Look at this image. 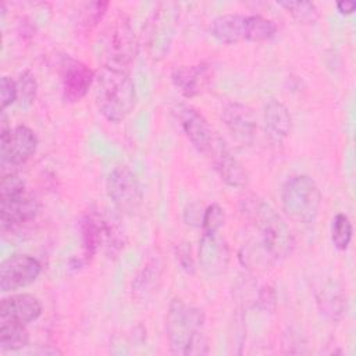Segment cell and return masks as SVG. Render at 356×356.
<instances>
[{
    "label": "cell",
    "mask_w": 356,
    "mask_h": 356,
    "mask_svg": "<svg viewBox=\"0 0 356 356\" xmlns=\"http://www.w3.org/2000/svg\"><path fill=\"white\" fill-rule=\"evenodd\" d=\"M96 104L110 122H121L136 106V89L128 70L103 65L95 78Z\"/></svg>",
    "instance_id": "2"
},
{
    "label": "cell",
    "mask_w": 356,
    "mask_h": 356,
    "mask_svg": "<svg viewBox=\"0 0 356 356\" xmlns=\"http://www.w3.org/2000/svg\"><path fill=\"white\" fill-rule=\"evenodd\" d=\"M337 8L341 14H352L356 8V1L353 0H342L337 3Z\"/></svg>",
    "instance_id": "30"
},
{
    "label": "cell",
    "mask_w": 356,
    "mask_h": 356,
    "mask_svg": "<svg viewBox=\"0 0 356 356\" xmlns=\"http://www.w3.org/2000/svg\"><path fill=\"white\" fill-rule=\"evenodd\" d=\"M17 89H18V99L21 106L28 107L33 103L35 97H36V89H38V82L35 75L26 70L24 71L18 81H17Z\"/></svg>",
    "instance_id": "28"
},
{
    "label": "cell",
    "mask_w": 356,
    "mask_h": 356,
    "mask_svg": "<svg viewBox=\"0 0 356 356\" xmlns=\"http://www.w3.org/2000/svg\"><path fill=\"white\" fill-rule=\"evenodd\" d=\"M278 6L284 7L296 21L303 24H313L318 18L317 7L312 1H277Z\"/></svg>",
    "instance_id": "25"
},
{
    "label": "cell",
    "mask_w": 356,
    "mask_h": 356,
    "mask_svg": "<svg viewBox=\"0 0 356 356\" xmlns=\"http://www.w3.org/2000/svg\"><path fill=\"white\" fill-rule=\"evenodd\" d=\"M38 136L26 125L3 128L0 135L1 164L21 165L26 163L36 152Z\"/></svg>",
    "instance_id": "9"
},
{
    "label": "cell",
    "mask_w": 356,
    "mask_h": 356,
    "mask_svg": "<svg viewBox=\"0 0 356 356\" xmlns=\"http://www.w3.org/2000/svg\"><path fill=\"white\" fill-rule=\"evenodd\" d=\"M174 4H170L168 13L167 11V4H161L163 8L157 10L153 15L152 21V31H150V46L154 49L153 54H159L160 47H163V53L165 49H168L170 39L174 32V25H175V17H174V10H171Z\"/></svg>",
    "instance_id": "18"
},
{
    "label": "cell",
    "mask_w": 356,
    "mask_h": 356,
    "mask_svg": "<svg viewBox=\"0 0 356 356\" xmlns=\"http://www.w3.org/2000/svg\"><path fill=\"white\" fill-rule=\"evenodd\" d=\"M175 114L182 132L189 139L192 146L199 153L207 154L217 135L206 118L196 108L188 104H179L175 110Z\"/></svg>",
    "instance_id": "12"
},
{
    "label": "cell",
    "mask_w": 356,
    "mask_h": 356,
    "mask_svg": "<svg viewBox=\"0 0 356 356\" xmlns=\"http://www.w3.org/2000/svg\"><path fill=\"white\" fill-rule=\"evenodd\" d=\"M0 93H1V108L6 110L8 106H11L18 99L17 82L14 79H11L10 76H3Z\"/></svg>",
    "instance_id": "29"
},
{
    "label": "cell",
    "mask_w": 356,
    "mask_h": 356,
    "mask_svg": "<svg viewBox=\"0 0 356 356\" xmlns=\"http://www.w3.org/2000/svg\"><path fill=\"white\" fill-rule=\"evenodd\" d=\"M245 17L243 14H222L213 19L211 33L220 42L238 43L245 40Z\"/></svg>",
    "instance_id": "19"
},
{
    "label": "cell",
    "mask_w": 356,
    "mask_h": 356,
    "mask_svg": "<svg viewBox=\"0 0 356 356\" xmlns=\"http://www.w3.org/2000/svg\"><path fill=\"white\" fill-rule=\"evenodd\" d=\"M229 263V248L217 234H203L199 245V264L209 275L222 274Z\"/></svg>",
    "instance_id": "16"
},
{
    "label": "cell",
    "mask_w": 356,
    "mask_h": 356,
    "mask_svg": "<svg viewBox=\"0 0 356 356\" xmlns=\"http://www.w3.org/2000/svg\"><path fill=\"white\" fill-rule=\"evenodd\" d=\"M42 266L29 254H14L0 266V291L11 292L24 288L40 275Z\"/></svg>",
    "instance_id": "11"
},
{
    "label": "cell",
    "mask_w": 356,
    "mask_h": 356,
    "mask_svg": "<svg viewBox=\"0 0 356 356\" xmlns=\"http://www.w3.org/2000/svg\"><path fill=\"white\" fill-rule=\"evenodd\" d=\"M107 195L114 206L125 214L135 213L143 199V191L136 174L128 165L115 167L107 178Z\"/></svg>",
    "instance_id": "8"
},
{
    "label": "cell",
    "mask_w": 356,
    "mask_h": 356,
    "mask_svg": "<svg viewBox=\"0 0 356 356\" xmlns=\"http://www.w3.org/2000/svg\"><path fill=\"white\" fill-rule=\"evenodd\" d=\"M221 117L231 138L239 146L248 147L253 143L257 125L253 113L248 106L239 102H229L224 106Z\"/></svg>",
    "instance_id": "13"
},
{
    "label": "cell",
    "mask_w": 356,
    "mask_h": 356,
    "mask_svg": "<svg viewBox=\"0 0 356 356\" xmlns=\"http://www.w3.org/2000/svg\"><path fill=\"white\" fill-rule=\"evenodd\" d=\"M264 122L268 132L277 139H284L291 132V113L286 106L278 100H270L264 106Z\"/></svg>",
    "instance_id": "20"
},
{
    "label": "cell",
    "mask_w": 356,
    "mask_h": 356,
    "mask_svg": "<svg viewBox=\"0 0 356 356\" xmlns=\"http://www.w3.org/2000/svg\"><path fill=\"white\" fill-rule=\"evenodd\" d=\"M138 50L139 44L128 18L117 17L107 28L103 39V65L128 70Z\"/></svg>",
    "instance_id": "6"
},
{
    "label": "cell",
    "mask_w": 356,
    "mask_h": 356,
    "mask_svg": "<svg viewBox=\"0 0 356 356\" xmlns=\"http://www.w3.org/2000/svg\"><path fill=\"white\" fill-rule=\"evenodd\" d=\"M29 335L25 325L0 324V348L4 350H17L28 345Z\"/></svg>",
    "instance_id": "23"
},
{
    "label": "cell",
    "mask_w": 356,
    "mask_h": 356,
    "mask_svg": "<svg viewBox=\"0 0 356 356\" xmlns=\"http://www.w3.org/2000/svg\"><path fill=\"white\" fill-rule=\"evenodd\" d=\"M211 65L200 63L196 65H181L172 70L171 81L185 96L193 97L202 93L211 81Z\"/></svg>",
    "instance_id": "17"
},
{
    "label": "cell",
    "mask_w": 356,
    "mask_h": 356,
    "mask_svg": "<svg viewBox=\"0 0 356 356\" xmlns=\"http://www.w3.org/2000/svg\"><path fill=\"white\" fill-rule=\"evenodd\" d=\"M206 156L210 157L216 171L227 185L232 188H243L248 184V174L243 165L218 135Z\"/></svg>",
    "instance_id": "14"
},
{
    "label": "cell",
    "mask_w": 356,
    "mask_h": 356,
    "mask_svg": "<svg viewBox=\"0 0 356 356\" xmlns=\"http://www.w3.org/2000/svg\"><path fill=\"white\" fill-rule=\"evenodd\" d=\"M108 8L107 1H92L83 4L79 13V25L85 29H90L99 24V21L104 17L106 11Z\"/></svg>",
    "instance_id": "26"
},
{
    "label": "cell",
    "mask_w": 356,
    "mask_h": 356,
    "mask_svg": "<svg viewBox=\"0 0 356 356\" xmlns=\"http://www.w3.org/2000/svg\"><path fill=\"white\" fill-rule=\"evenodd\" d=\"M281 206L291 221L302 225L313 224L321 206V192L316 181L303 174L289 177L281 189Z\"/></svg>",
    "instance_id": "4"
},
{
    "label": "cell",
    "mask_w": 356,
    "mask_h": 356,
    "mask_svg": "<svg viewBox=\"0 0 356 356\" xmlns=\"http://www.w3.org/2000/svg\"><path fill=\"white\" fill-rule=\"evenodd\" d=\"M43 306L39 298L32 293H17L1 299L0 324L25 325L42 314Z\"/></svg>",
    "instance_id": "15"
},
{
    "label": "cell",
    "mask_w": 356,
    "mask_h": 356,
    "mask_svg": "<svg viewBox=\"0 0 356 356\" xmlns=\"http://www.w3.org/2000/svg\"><path fill=\"white\" fill-rule=\"evenodd\" d=\"M246 218L260 232L261 243L271 257H288L295 248V238L282 217L263 199L250 196L242 202Z\"/></svg>",
    "instance_id": "3"
},
{
    "label": "cell",
    "mask_w": 356,
    "mask_h": 356,
    "mask_svg": "<svg viewBox=\"0 0 356 356\" xmlns=\"http://www.w3.org/2000/svg\"><path fill=\"white\" fill-rule=\"evenodd\" d=\"M206 317L202 309L172 299L165 320L170 350L181 356H197L209 353V342L204 331Z\"/></svg>",
    "instance_id": "1"
},
{
    "label": "cell",
    "mask_w": 356,
    "mask_h": 356,
    "mask_svg": "<svg viewBox=\"0 0 356 356\" xmlns=\"http://www.w3.org/2000/svg\"><path fill=\"white\" fill-rule=\"evenodd\" d=\"M160 281H161V264L157 259L156 260L153 259L143 266L142 271L135 278L132 289L138 296L146 298L150 292L159 288Z\"/></svg>",
    "instance_id": "22"
},
{
    "label": "cell",
    "mask_w": 356,
    "mask_h": 356,
    "mask_svg": "<svg viewBox=\"0 0 356 356\" xmlns=\"http://www.w3.org/2000/svg\"><path fill=\"white\" fill-rule=\"evenodd\" d=\"M81 232L85 261L92 259L103 246L108 250H115L122 246V232L113 220L104 217L97 210H90L83 216Z\"/></svg>",
    "instance_id": "7"
},
{
    "label": "cell",
    "mask_w": 356,
    "mask_h": 356,
    "mask_svg": "<svg viewBox=\"0 0 356 356\" xmlns=\"http://www.w3.org/2000/svg\"><path fill=\"white\" fill-rule=\"evenodd\" d=\"M225 213L224 209L218 203H213L207 206L202 214V229L203 234H217L220 228L224 225Z\"/></svg>",
    "instance_id": "27"
},
{
    "label": "cell",
    "mask_w": 356,
    "mask_h": 356,
    "mask_svg": "<svg viewBox=\"0 0 356 356\" xmlns=\"http://www.w3.org/2000/svg\"><path fill=\"white\" fill-rule=\"evenodd\" d=\"M277 25L273 19L260 14H250L245 17V40L266 42L275 36Z\"/></svg>",
    "instance_id": "21"
},
{
    "label": "cell",
    "mask_w": 356,
    "mask_h": 356,
    "mask_svg": "<svg viewBox=\"0 0 356 356\" xmlns=\"http://www.w3.org/2000/svg\"><path fill=\"white\" fill-rule=\"evenodd\" d=\"M60 76L63 96L68 103H76L83 99L96 78L89 65L71 56L61 58Z\"/></svg>",
    "instance_id": "10"
},
{
    "label": "cell",
    "mask_w": 356,
    "mask_h": 356,
    "mask_svg": "<svg viewBox=\"0 0 356 356\" xmlns=\"http://www.w3.org/2000/svg\"><path fill=\"white\" fill-rule=\"evenodd\" d=\"M353 228L349 217L343 213H339L334 217L331 224V241L334 246L339 250L348 249L352 239Z\"/></svg>",
    "instance_id": "24"
},
{
    "label": "cell",
    "mask_w": 356,
    "mask_h": 356,
    "mask_svg": "<svg viewBox=\"0 0 356 356\" xmlns=\"http://www.w3.org/2000/svg\"><path fill=\"white\" fill-rule=\"evenodd\" d=\"M39 203L15 172L3 174L0 184L1 231L14 229L36 217Z\"/></svg>",
    "instance_id": "5"
}]
</instances>
